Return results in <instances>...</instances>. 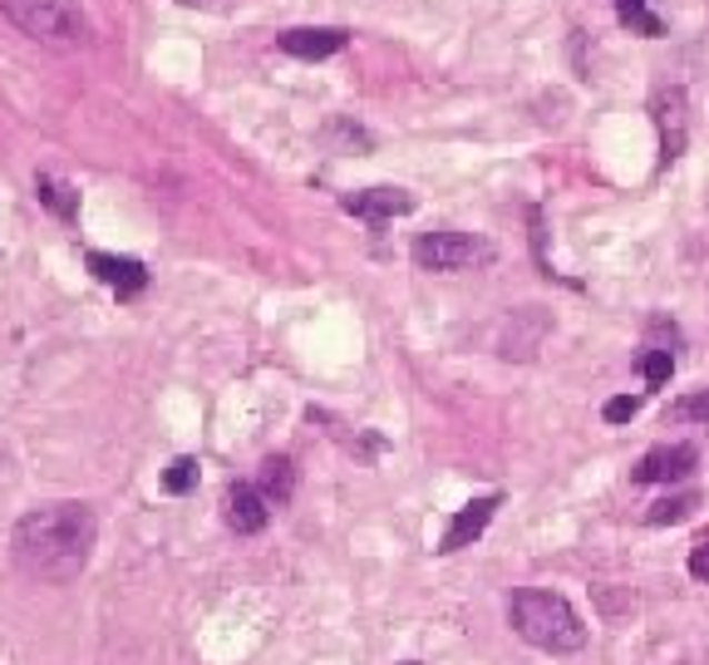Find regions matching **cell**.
I'll return each mask as SVG.
<instances>
[{
	"instance_id": "6da1fadb",
	"label": "cell",
	"mask_w": 709,
	"mask_h": 665,
	"mask_svg": "<svg viewBox=\"0 0 709 665\" xmlns=\"http://www.w3.org/2000/svg\"><path fill=\"white\" fill-rule=\"evenodd\" d=\"M99 543V518L89 503H44L30 508L26 518L10 527V562L36 582H74L89 567Z\"/></svg>"
},
{
	"instance_id": "7a4b0ae2",
	"label": "cell",
	"mask_w": 709,
	"mask_h": 665,
	"mask_svg": "<svg viewBox=\"0 0 709 665\" xmlns=\"http://www.w3.org/2000/svg\"><path fill=\"white\" fill-rule=\"evenodd\" d=\"M508 622L528 646L547 651V656H571V651L587 646V626L571 612L567 596H557V592H537V587L512 592Z\"/></svg>"
},
{
	"instance_id": "3957f363",
	"label": "cell",
	"mask_w": 709,
	"mask_h": 665,
	"mask_svg": "<svg viewBox=\"0 0 709 665\" xmlns=\"http://www.w3.org/2000/svg\"><path fill=\"white\" fill-rule=\"evenodd\" d=\"M0 10L10 16V26H20L26 36H36L44 44L89 40V16L79 10V0H0Z\"/></svg>"
},
{
	"instance_id": "277c9868",
	"label": "cell",
	"mask_w": 709,
	"mask_h": 665,
	"mask_svg": "<svg viewBox=\"0 0 709 665\" xmlns=\"http://www.w3.org/2000/svg\"><path fill=\"white\" fill-rule=\"evenodd\" d=\"M409 257H415L419 271H468V267H488L498 251H493V242H483V237L443 227V232H425V237H419Z\"/></svg>"
},
{
	"instance_id": "5b68a950",
	"label": "cell",
	"mask_w": 709,
	"mask_h": 665,
	"mask_svg": "<svg viewBox=\"0 0 709 665\" xmlns=\"http://www.w3.org/2000/svg\"><path fill=\"white\" fill-rule=\"evenodd\" d=\"M695 468H700V449H695V444H660V449H650L640 458L631 478L636 484H680Z\"/></svg>"
},
{
	"instance_id": "8992f818",
	"label": "cell",
	"mask_w": 709,
	"mask_h": 665,
	"mask_svg": "<svg viewBox=\"0 0 709 665\" xmlns=\"http://www.w3.org/2000/svg\"><path fill=\"white\" fill-rule=\"evenodd\" d=\"M656 123H660V163H675L690 143V105L685 89H660L656 95Z\"/></svg>"
},
{
	"instance_id": "52a82bcc",
	"label": "cell",
	"mask_w": 709,
	"mask_h": 665,
	"mask_svg": "<svg viewBox=\"0 0 709 665\" xmlns=\"http://www.w3.org/2000/svg\"><path fill=\"white\" fill-rule=\"evenodd\" d=\"M498 508H502V493H483V498L463 503V508L453 513L449 533H443L439 553H463L468 543H478V537H483V527L493 523V513H498Z\"/></svg>"
},
{
	"instance_id": "ba28073f",
	"label": "cell",
	"mask_w": 709,
	"mask_h": 665,
	"mask_svg": "<svg viewBox=\"0 0 709 665\" xmlns=\"http://www.w3.org/2000/svg\"><path fill=\"white\" fill-rule=\"evenodd\" d=\"M222 518L237 537H257L261 527L271 523V503L261 498L257 484H232L227 488V503H222Z\"/></svg>"
},
{
	"instance_id": "9c48e42d",
	"label": "cell",
	"mask_w": 709,
	"mask_h": 665,
	"mask_svg": "<svg viewBox=\"0 0 709 665\" xmlns=\"http://www.w3.org/2000/svg\"><path fill=\"white\" fill-rule=\"evenodd\" d=\"M277 44L286 54H296V60H330V54H340L350 44V30H340V26H301V30H281Z\"/></svg>"
},
{
	"instance_id": "30bf717a",
	"label": "cell",
	"mask_w": 709,
	"mask_h": 665,
	"mask_svg": "<svg viewBox=\"0 0 709 665\" xmlns=\"http://www.w3.org/2000/svg\"><path fill=\"white\" fill-rule=\"evenodd\" d=\"M340 208L350 217H365V222H390V217L415 212V192L405 188H365V192H346Z\"/></svg>"
},
{
	"instance_id": "8fae6325",
	"label": "cell",
	"mask_w": 709,
	"mask_h": 665,
	"mask_svg": "<svg viewBox=\"0 0 709 665\" xmlns=\"http://www.w3.org/2000/svg\"><path fill=\"white\" fill-rule=\"evenodd\" d=\"M89 271H94L104 286H113L119 291V301H133V296L148 286V267L139 257H113V251H89Z\"/></svg>"
},
{
	"instance_id": "7c38bea8",
	"label": "cell",
	"mask_w": 709,
	"mask_h": 665,
	"mask_svg": "<svg viewBox=\"0 0 709 665\" xmlns=\"http://www.w3.org/2000/svg\"><path fill=\"white\" fill-rule=\"evenodd\" d=\"M257 488H261V498H267L271 508H286V503H291V493H296V464H291V458H286V454L261 458Z\"/></svg>"
},
{
	"instance_id": "4fadbf2b",
	"label": "cell",
	"mask_w": 709,
	"mask_h": 665,
	"mask_svg": "<svg viewBox=\"0 0 709 665\" xmlns=\"http://www.w3.org/2000/svg\"><path fill=\"white\" fill-rule=\"evenodd\" d=\"M36 198L60 217V222H79V188H74V182H64L54 173H40L36 178Z\"/></svg>"
},
{
	"instance_id": "5bb4252c",
	"label": "cell",
	"mask_w": 709,
	"mask_h": 665,
	"mask_svg": "<svg viewBox=\"0 0 709 665\" xmlns=\"http://www.w3.org/2000/svg\"><path fill=\"white\" fill-rule=\"evenodd\" d=\"M616 20H621L626 30H636V36H666V20L660 16H650V6L646 0H616Z\"/></svg>"
},
{
	"instance_id": "9a60e30c",
	"label": "cell",
	"mask_w": 709,
	"mask_h": 665,
	"mask_svg": "<svg viewBox=\"0 0 709 665\" xmlns=\"http://www.w3.org/2000/svg\"><path fill=\"white\" fill-rule=\"evenodd\" d=\"M666 424H709V389H695V395L675 399L666 409Z\"/></svg>"
},
{
	"instance_id": "2e32d148",
	"label": "cell",
	"mask_w": 709,
	"mask_h": 665,
	"mask_svg": "<svg viewBox=\"0 0 709 665\" xmlns=\"http://www.w3.org/2000/svg\"><path fill=\"white\" fill-rule=\"evenodd\" d=\"M198 488V458L192 454H182L168 464V474H163V493H173V498H182V493H192Z\"/></svg>"
},
{
	"instance_id": "e0dca14e",
	"label": "cell",
	"mask_w": 709,
	"mask_h": 665,
	"mask_svg": "<svg viewBox=\"0 0 709 665\" xmlns=\"http://www.w3.org/2000/svg\"><path fill=\"white\" fill-rule=\"evenodd\" d=\"M695 503H700L695 493H675V498H660L656 508L646 513V523H650V527H660V523H680V518H690V513H695Z\"/></svg>"
},
{
	"instance_id": "ac0fdd59",
	"label": "cell",
	"mask_w": 709,
	"mask_h": 665,
	"mask_svg": "<svg viewBox=\"0 0 709 665\" xmlns=\"http://www.w3.org/2000/svg\"><path fill=\"white\" fill-rule=\"evenodd\" d=\"M670 370H675V350H646V355H640V375H646L650 389L666 385Z\"/></svg>"
},
{
	"instance_id": "d6986e66",
	"label": "cell",
	"mask_w": 709,
	"mask_h": 665,
	"mask_svg": "<svg viewBox=\"0 0 709 665\" xmlns=\"http://www.w3.org/2000/svg\"><path fill=\"white\" fill-rule=\"evenodd\" d=\"M636 415H640V399H631V395L606 399V409H601V419H606V424H626V419H636Z\"/></svg>"
},
{
	"instance_id": "ffe728a7",
	"label": "cell",
	"mask_w": 709,
	"mask_h": 665,
	"mask_svg": "<svg viewBox=\"0 0 709 665\" xmlns=\"http://www.w3.org/2000/svg\"><path fill=\"white\" fill-rule=\"evenodd\" d=\"M690 577L709 582V537H705V543H695V553H690Z\"/></svg>"
},
{
	"instance_id": "44dd1931",
	"label": "cell",
	"mask_w": 709,
	"mask_h": 665,
	"mask_svg": "<svg viewBox=\"0 0 709 665\" xmlns=\"http://www.w3.org/2000/svg\"><path fill=\"white\" fill-rule=\"evenodd\" d=\"M178 6H192V10H208V6H217V0H178Z\"/></svg>"
},
{
	"instance_id": "7402d4cb",
	"label": "cell",
	"mask_w": 709,
	"mask_h": 665,
	"mask_svg": "<svg viewBox=\"0 0 709 665\" xmlns=\"http://www.w3.org/2000/svg\"><path fill=\"white\" fill-rule=\"evenodd\" d=\"M405 665H419V661H405Z\"/></svg>"
}]
</instances>
